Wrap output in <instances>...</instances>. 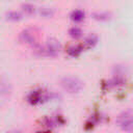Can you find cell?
<instances>
[{"mask_svg": "<svg viewBox=\"0 0 133 133\" xmlns=\"http://www.w3.org/2000/svg\"><path fill=\"white\" fill-rule=\"evenodd\" d=\"M69 32H70V34H71L72 36H74V37H78V36H80V35H81L82 30H81L79 27L74 26V27H72V28L69 30Z\"/></svg>", "mask_w": 133, "mask_h": 133, "instance_id": "obj_9", "label": "cell"}, {"mask_svg": "<svg viewBox=\"0 0 133 133\" xmlns=\"http://www.w3.org/2000/svg\"><path fill=\"white\" fill-rule=\"evenodd\" d=\"M117 125L126 132L133 133V112L124 111L116 118Z\"/></svg>", "mask_w": 133, "mask_h": 133, "instance_id": "obj_1", "label": "cell"}, {"mask_svg": "<svg viewBox=\"0 0 133 133\" xmlns=\"http://www.w3.org/2000/svg\"><path fill=\"white\" fill-rule=\"evenodd\" d=\"M34 8H35V6L33 4H31V3H25V4H23V9L26 12H28V14L33 12L34 11Z\"/></svg>", "mask_w": 133, "mask_h": 133, "instance_id": "obj_13", "label": "cell"}, {"mask_svg": "<svg viewBox=\"0 0 133 133\" xmlns=\"http://www.w3.org/2000/svg\"><path fill=\"white\" fill-rule=\"evenodd\" d=\"M60 45L56 39H49L47 44L41 48V52L46 55H55L59 51Z\"/></svg>", "mask_w": 133, "mask_h": 133, "instance_id": "obj_3", "label": "cell"}, {"mask_svg": "<svg viewBox=\"0 0 133 133\" xmlns=\"http://www.w3.org/2000/svg\"><path fill=\"white\" fill-rule=\"evenodd\" d=\"M97 41H98V38H97V36H95V35H88L86 38H85V44L88 46V47H91V46H94L96 43H97Z\"/></svg>", "mask_w": 133, "mask_h": 133, "instance_id": "obj_10", "label": "cell"}, {"mask_svg": "<svg viewBox=\"0 0 133 133\" xmlns=\"http://www.w3.org/2000/svg\"><path fill=\"white\" fill-rule=\"evenodd\" d=\"M42 99H44V96H43V92H41V91H33L28 97V100L31 103H34V104L41 102Z\"/></svg>", "mask_w": 133, "mask_h": 133, "instance_id": "obj_6", "label": "cell"}, {"mask_svg": "<svg viewBox=\"0 0 133 133\" xmlns=\"http://www.w3.org/2000/svg\"><path fill=\"white\" fill-rule=\"evenodd\" d=\"M109 15L107 14V12H104V11H98V12H95L94 14V17L96 18V19H98V20H107L109 17H108Z\"/></svg>", "mask_w": 133, "mask_h": 133, "instance_id": "obj_12", "label": "cell"}, {"mask_svg": "<svg viewBox=\"0 0 133 133\" xmlns=\"http://www.w3.org/2000/svg\"><path fill=\"white\" fill-rule=\"evenodd\" d=\"M61 85L69 92H77L82 87L81 82L78 79L73 78V77H65V78H63L61 80Z\"/></svg>", "mask_w": 133, "mask_h": 133, "instance_id": "obj_2", "label": "cell"}, {"mask_svg": "<svg viewBox=\"0 0 133 133\" xmlns=\"http://www.w3.org/2000/svg\"><path fill=\"white\" fill-rule=\"evenodd\" d=\"M39 12L42 16H45V17H49L53 14V10L50 8V7H39Z\"/></svg>", "mask_w": 133, "mask_h": 133, "instance_id": "obj_11", "label": "cell"}, {"mask_svg": "<svg viewBox=\"0 0 133 133\" xmlns=\"http://www.w3.org/2000/svg\"><path fill=\"white\" fill-rule=\"evenodd\" d=\"M84 16H85V14H84L83 10H81V9H75L71 14V19L73 21H75V22H80V21H82L84 19Z\"/></svg>", "mask_w": 133, "mask_h": 133, "instance_id": "obj_5", "label": "cell"}, {"mask_svg": "<svg viewBox=\"0 0 133 133\" xmlns=\"http://www.w3.org/2000/svg\"><path fill=\"white\" fill-rule=\"evenodd\" d=\"M20 41L26 44H34L36 42V34L31 29H25L20 33Z\"/></svg>", "mask_w": 133, "mask_h": 133, "instance_id": "obj_4", "label": "cell"}, {"mask_svg": "<svg viewBox=\"0 0 133 133\" xmlns=\"http://www.w3.org/2000/svg\"><path fill=\"white\" fill-rule=\"evenodd\" d=\"M36 133H42V132H36Z\"/></svg>", "mask_w": 133, "mask_h": 133, "instance_id": "obj_14", "label": "cell"}, {"mask_svg": "<svg viewBox=\"0 0 133 133\" xmlns=\"http://www.w3.org/2000/svg\"><path fill=\"white\" fill-rule=\"evenodd\" d=\"M81 52V48L79 46H71L68 49V53L72 56H77Z\"/></svg>", "mask_w": 133, "mask_h": 133, "instance_id": "obj_8", "label": "cell"}, {"mask_svg": "<svg viewBox=\"0 0 133 133\" xmlns=\"http://www.w3.org/2000/svg\"><path fill=\"white\" fill-rule=\"evenodd\" d=\"M6 18L8 20H11V21H17V20L22 19V14L20 11H17V10H10L6 14Z\"/></svg>", "mask_w": 133, "mask_h": 133, "instance_id": "obj_7", "label": "cell"}]
</instances>
